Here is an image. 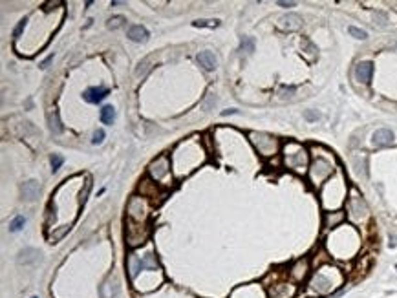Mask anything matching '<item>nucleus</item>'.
Segmentation results:
<instances>
[{
    "mask_svg": "<svg viewBox=\"0 0 397 298\" xmlns=\"http://www.w3.org/2000/svg\"><path fill=\"white\" fill-rule=\"evenodd\" d=\"M280 26H282L284 30H289V31L299 30L300 26H302V17L297 15V13H287V15H284L280 19Z\"/></svg>",
    "mask_w": 397,
    "mask_h": 298,
    "instance_id": "17",
    "label": "nucleus"
},
{
    "mask_svg": "<svg viewBox=\"0 0 397 298\" xmlns=\"http://www.w3.org/2000/svg\"><path fill=\"white\" fill-rule=\"evenodd\" d=\"M280 6H284V8H291V6H295V2H278Z\"/></svg>",
    "mask_w": 397,
    "mask_h": 298,
    "instance_id": "36",
    "label": "nucleus"
},
{
    "mask_svg": "<svg viewBox=\"0 0 397 298\" xmlns=\"http://www.w3.org/2000/svg\"><path fill=\"white\" fill-rule=\"evenodd\" d=\"M150 60H152V59H145L143 62H139V64H137V70H135V75H137V77H143V75L149 72V70H150Z\"/></svg>",
    "mask_w": 397,
    "mask_h": 298,
    "instance_id": "26",
    "label": "nucleus"
},
{
    "mask_svg": "<svg viewBox=\"0 0 397 298\" xmlns=\"http://www.w3.org/2000/svg\"><path fill=\"white\" fill-rule=\"evenodd\" d=\"M304 117H306L307 121H319L321 119V113L317 112V110H306Z\"/></svg>",
    "mask_w": 397,
    "mask_h": 298,
    "instance_id": "30",
    "label": "nucleus"
},
{
    "mask_svg": "<svg viewBox=\"0 0 397 298\" xmlns=\"http://www.w3.org/2000/svg\"><path fill=\"white\" fill-rule=\"evenodd\" d=\"M38 260H40V253H38L37 249H31V247L22 249V251L19 253V256H17V261H19V263H22V265L35 263V261H38Z\"/></svg>",
    "mask_w": 397,
    "mask_h": 298,
    "instance_id": "16",
    "label": "nucleus"
},
{
    "mask_svg": "<svg viewBox=\"0 0 397 298\" xmlns=\"http://www.w3.org/2000/svg\"><path fill=\"white\" fill-rule=\"evenodd\" d=\"M344 276L339 271L337 267H331V265H324L319 271H315L311 280H309V291L313 295L324 297V295H330L337 289L339 285L342 283Z\"/></svg>",
    "mask_w": 397,
    "mask_h": 298,
    "instance_id": "1",
    "label": "nucleus"
},
{
    "mask_svg": "<svg viewBox=\"0 0 397 298\" xmlns=\"http://www.w3.org/2000/svg\"><path fill=\"white\" fill-rule=\"evenodd\" d=\"M125 22H127V19H125V17L115 15V17H112V19L108 20V24H106V26H108V30H117V28H121Z\"/></svg>",
    "mask_w": 397,
    "mask_h": 298,
    "instance_id": "25",
    "label": "nucleus"
},
{
    "mask_svg": "<svg viewBox=\"0 0 397 298\" xmlns=\"http://www.w3.org/2000/svg\"><path fill=\"white\" fill-rule=\"evenodd\" d=\"M344 220H346V214L342 212V210H337V212H326V214H324V229H326V231L335 229V227H339Z\"/></svg>",
    "mask_w": 397,
    "mask_h": 298,
    "instance_id": "15",
    "label": "nucleus"
},
{
    "mask_svg": "<svg viewBox=\"0 0 397 298\" xmlns=\"http://www.w3.org/2000/svg\"><path fill=\"white\" fill-rule=\"evenodd\" d=\"M218 20H196L194 26L196 28H216L218 26Z\"/></svg>",
    "mask_w": 397,
    "mask_h": 298,
    "instance_id": "29",
    "label": "nucleus"
},
{
    "mask_svg": "<svg viewBox=\"0 0 397 298\" xmlns=\"http://www.w3.org/2000/svg\"><path fill=\"white\" fill-rule=\"evenodd\" d=\"M119 295V282L115 278H108L101 285V297L103 298H115Z\"/></svg>",
    "mask_w": 397,
    "mask_h": 298,
    "instance_id": "18",
    "label": "nucleus"
},
{
    "mask_svg": "<svg viewBox=\"0 0 397 298\" xmlns=\"http://www.w3.org/2000/svg\"><path fill=\"white\" fill-rule=\"evenodd\" d=\"M350 35H353L355 38H360V40H364L368 37L366 31L360 30V28H355V26H350Z\"/></svg>",
    "mask_w": 397,
    "mask_h": 298,
    "instance_id": "27",
    "label": "nucleus"
},
{
    "mask_svg": "<svg viewBox=\"0 0 397 298\" xmlns=\"http://www.w3.org/2000/svg\"><path fill=\"white\" fill-rule=\"evenodd\" d=\"M333 163L326 157H315V161L309 167V181L313 186H321L326 179L333 176Z\"/></svg>",
    "mask_w": 397,
    "mask_h": 298,
    "instance_id": "4",
    "label": "nucleus"
},
{
    "mask_svg": "<svg viewBox=\"0 0 397 298\" xmlns=\"http://www.w3.org/2000/svg\"><path fill=\"white\" fill-rule=\"evenodd\" d=\"M198 62H200V66H203L205 70H214V68H216V64H218L214 53H210V52L198 53Z\"/></svg>",
    "mask_w": 397,
    "mask_h": 298,
    "instance_id": "20",
    "label": "nucleus"
},
{
    "mask_svg": "<svg viewBox=\"0 0 397 298\" xmlns=\"http://www.w3.org/2000/svg\"><path fill=\"white\" fill-rule=\"evenodd\" d=\"M249 139L255 145V149L258 150V154H262L265 157L275 156L278 149H280V141H278L277 137H273L269 134H264V132H251Z\"/></svg>",
    "mask_w": 397,
    "mask_h": 298,
    "instance_id": "5",
    "label": "nucleus"
},
{
    "mask_svg": "<svg viewBox=\"0 0 397 298\" xmlns=\"http://www.w3.org/2000/svg\"><path fill=\"white\" fill-rule=\"evenodd\" d=\"M50 128H52L53 134H59L60 130H62V125H60V119H59V112L50 113Z\"/></svg>",
    "mask_w": 397,
    "mask_h": 298,
    "instance_id": "22",
    "label": "nucleus"
},
{
    "mask_svg": "<svg viewBox=\"0 0 397 298\" xmlns=\"http://www.w3.org/2000/svg\"><path fill=\"white\" fill-rule=\"evenodd\" d=\"M88 190H90V183H86V185H84V190L81 192V203L86 202V194H88Z\"/></svg>",
    "mask_w": 397,
    "mask_h": 298,
    "instance_id": "35",
    "label": "nucleus"
},
{
    "mask_svg": "<svg viewBox=\"0 0 397 298\" xmlns=\"http://www.w3.org/2000/svg\"><path fill=\"white\" fill-rule=\"evenodd\" d=\"M24 225H26V218H24V216H17V218H13V222L9 224V231H11V232L22 231Z\"/></svg>",
    "mask_w": 397,
    "mask_h": 298,
    "instance_id": "24",
    "label": "nucleus"
},
{
    "mask_svg": "<svg viewBox=\"0 0 397 298\" xmlns=\"http://www.w3.org/2000/svg\"><path fill=\"white\" fill-rule=\"evenodd\" d=\"M309 275V260L307 258H302V260H297L289 269V278H291L295 283H302Z\"/></svg>",
    "mask_w": 397,
    "mask_h": 298,
    "instance_id": "10",
    "label": "nucleus"
},
{
    "mask_svg": "<svg viewBox=\"0 0 397 298\" xmlns=\"http://www.w3.org/2000/svg\"><path fill=\"white\" fill-rule=\"evenodd\" d=\"M293 93H295V88H293V86H287V88H282V92H280V95L284 97H291Z\"/></svg>",
    "mask_w": 397,
    "mask_h": 298,
    "instance_id": "33",
    "label": "nucleus"
},
{
    "mask_svg": "<svg viewBox=\"0 0 397 298\" xmlns=\"http://www.w3.org/2000/svg\"><path fill=\"white\" fill-rule=\"evenodd\" d=\"M297 293L295 283L291 282H275L273 285H269V298H293Z\"/></svg>",
    "mask_w": 397,
    "mask_h": 298,
    "instance_id": "9",
    "label": "nucleus"
},
{
    "mask_svg": "<svg viewBox=\"0 0 397 298\" xmlns=\"http://www.w3.org/2000/svg\"><path fill=\"white\" fill-rule=\"evenodd\" d=\"M372 74H374V64L372 62H359L355 66V77H357L359 82L368 84V82L372 81Z\"/></svg>",
    "mask_w": 397,
    "mask_h": 298,
    "instance_id": "13",
    "label": "nucleus"
},
{
    "mask_svg": "<svg viewBox=\"0 0 397 298\" xmlns=\"http://www.w3.org/2000/svg\"><path fill=\"white\" fill-rule=\"evenodd\" d=\"M103 141H105V132H103V130H95L92 143H94V145H101Z\"/></svg>",
    "mask_w": 397,
    "mask_h": 298,
    "instance_id": "31",
    "label": "nucleus"
},
{
    "mask_svg": "<svg viewBox=\"0 0 397 298\" xmlns=\"http://www.w3.org/2000/svg\"><path fill=\"white\" fill-rule=\"evenodd\" d=\"M214 105H216V97L212 95V93H209V97H207V103H205V110L209 112V110H210V108H212Z\"/></svg>",
    "mask_w": 397,
    "mask_h": 298,
    "instance_id": "32",
    "label": "nucleus"
},
{
    "mask_svg": "<svg viewBox=\"0 0 397 298\" xmlns=\"http://www.w3.org/2000/svg\"><path fill=\"white\" fill-rule=\"evenodd\" d=\"M150 209H152V203L147 198L132 196L127 205V216L128 220H132L135 224H147V220L150 216Z\"/></svg>",
    "mask_w": 397,
    "mask_h": 298,
    "instance_id": "3",
    "label": "nucleus"
},
{
    "mask_svg": "<svg viewBox=\"0 0 397 298\" xmlns=\"http://www.w3.org/2000/svg\"><path fill=\"white\" fill-rule=\"evenodd\" d=\"M348 216L352 218L355 224H362L368 218L366 203H364V200L357 192H353L352 198L348 200Z\"/></svg>",
    "mask_w": 397,
    "mask_h": 298,
    "instance_id": "7",
    "label": "nucleus"
},
{
    "mask_svg": "<svg viewBox=\"0 0 397 298\" xmlns=\"http://www.w3.org/2000/svg\"><path fill=\"white\" fill-rule=\"evenodd\" d=\"M307 161H309V154L302 145H299V143H287L285 145L284 163L287 168L304 174L307 168Z\"/></svg>",
    "mask_w": 397,
    "mask_h": 298,
    "instance_id": "2",
    "label": "nucleus"
},
{
    "mask_svg": "<svg viewBox=\"0 0 397 298\" xmlns=\"http://www.w3.org/2000/svg\"><path fill=\"white\" fill-rule=\"evenodd\" d=\"M101 121H103L105 125H112L113 121H115V108H113V106H105V108L101 110Z\"/></svg>",
    "mask_w": 397,
    "mask_h": 298,
    "instance_id": "21",
    "label": "nucleus"
},
{
    "mask_svg": "<svg viewBox=\"0 0 397 298\" xmlns=\"http://www.w3.org/2000/svg\"><path fill=\"white\" fill-rule=\"evenodd\" d=\"M20 192H22L24 202L31 203L38 198V194H40V185H38V181H35V179H30V181H26V183L20 186Z\"/></svg>",
    "mask_w": 397,
    "mask_h": 298,
    "instance_id": "11",
    "label": "nucleus"
},
{
    "mask_svg": "<svg viewBox=\"0 0 397 298\" xmlns=\"http://www.w3.org/2000/svg\"><path fill=\"white\" fill-rule=\"evenodd\" d=\"M24 28H26V20H20V22H19V26H17V30H15V38L20 37V33L24 31Z\"/></svg>",
    "mask_w": 397,
    "mask_h": 298,
    "instance_id": "34",
    "label": "nucleus"
},
{
    "mask_svg": "<svg viewBox=\"0 0 397 298\" xmlns=\"http://www.w3.org/2000/svg\"><path fill=\"white\" fill-rule=\"evenodd\" d=\"M394 139H396V137H394V132H392V130H386V128L377 130L374 134V137H372L375 147H388V145L394 143Z\"/></svg>",
    "mask_w": 397,
    "mask_h": 298,
    "instance_id": "14",
    "label": "nucleus"
},
{
    "mask_svg": "<svg viewBox=\"0 0 397 298\" xmlns=\"http://www.w3.org/2000/svg\"><path fill=\"white\" fill-rule=\"evenodd\" d=\"M128 38L134 42H147L149 40V31L143 26H130L128 28Z\"/></svg>",
    "mask_w": 397,
    "mask_h": 298,
    "instance_id": "19",
    "label": "nucleus"
},
{
    "mask_svg": "<svg viewBox=\"0 0 397 298\" xmlns=\"http://www.w3.org/2000/svg\"><path fill=\"white\" fill-rule=\"evenodd\" d=\"M149 227L147 224H135L132 220L127 222V243L130 247H139L149 240Z\"/></svg>",
    "mask_w": 397,
    "mask_h": 298,
    "instance_id": "6",
    "label": "nucleus"
},
{
    "mask_svg": "<svg viewBox=\"0 0 397 298\" xmlns=\"http://www.w3.org/2000/svg\"><path fill=\"white\" fill-rule=\"evenodd\" d=\"M240 52L242 53H253L255 52V38L244 37L240 42Z\"/></svg>",
    "mask_w": 397,
    "mask_h": 298,
    "instance_id": "23",
    "label": "nucleus"
},
{
    "mask_svg": "<svg viewBox=\"0 0 397 298\" xmlns=\"http://www.w3.org/2000/svg\"><path fill=\"white\" fill-rule=\"evenodd\" d=\"M52 60H53V55H50V57H48V59H46L44 62H42V68H48V64H50Z\"/></svg>",
    "mask_w": 397,
    "mask_h": 298,
    "instance_id": "37",
    "label": "nucleus"
},
{
    "mask_svg": "<svg viewBox=\"0 0 397 298\" xmlns=\"http://www.w3.org/2000/svg\"><path fill=\"white\" fill-rule=\"evenodd\" d=\"M106 95H108V90H106L105 86H92V88H88L84 92L83 97H84V101H88L92 105H97Z\"/></svg>",
    "mask_w": 397,
    "mask_h": 298,
    "instance_id": "12",
    "label": "nucleus"
},
{
    "mask_svg": "<svg viewBox=\"0 0 397 298\" xmlns=\"http://www.w3.org/2000/svg\"><path fill=\"white\" fill-rule=\"evenodd\" d=\"M62 156H59V154H53L52 157H50V163H52V170L55 172V170H59L60 168V165H62Z\"/></svg>",
    "mask_w": 397,
    "mask_h": 298,
    "instance_id": "28",
    "label": "nucleus"
},
{
    "mask_svg": "<svg viewBox=\"0 0 397 298\" xmlns=\"http://www.w3.org/2000/svg\"><path fill=\"white\" fill-rule=\"evenodd\" d=\"M149 174L154 181H163L170 174V157L159 156L156 157L149 167Z\"/></svg>",
    "mask_w": 397,
    "mask_h": 298,
    "instance_id": "8",
    "label": "nucleus"
}]
</instances>
